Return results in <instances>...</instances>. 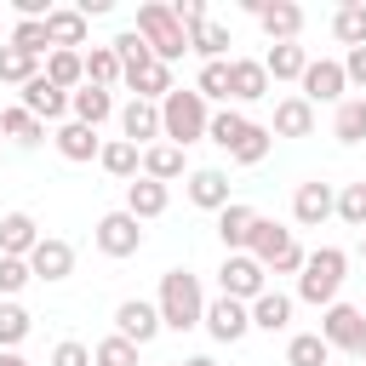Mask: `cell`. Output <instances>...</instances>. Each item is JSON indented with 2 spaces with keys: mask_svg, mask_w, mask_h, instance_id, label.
I'll return each instance as SVG.
<instances>
[{
  "mask_svg": "<svg viewBox=\"0 0 366 366\" xmlns=\"http://www.w3.org/2000/svg\"><path fill=\"white\" fill-rule=\"evenodd\" d=\"M206 120H212V109H206V97L189 86H172L166 97H160V137L166 143H177V149H189V143H200L206 137Z\"/></svg>",
  "mask_w": 366,
  "mask_h": 366,
  "instance_id": "cell-1",
  "label": "cell"
},
{
  "mask_svg": "<svg viewBox=\"0 0 366 366\" xmlns=\"http://www.w3.org/2000/svg\"><path fill=\"white\" fill-rule=\"evenodd\" d=\"M160 326H172V332H194L200 326V315H206V297H200V280L189 274V269H166L160 274Z\"/></svg>",
  "mask_w": 366,
  "mask_h": 366,
  "instance_id": "cell-2",
  "label": "cell"
},
{
  "mask_svg": "<svg viewBox=\"0 0 366 366\" xmlns=\"http://www.w3.org/2000/svg\"><path fill=\"white\" fill-rule=\"evenodd\" d=\"M246 257H257V263H263V274H269V269H274V274H297L309 252L292 240V229H280V223L257 217V223H252V240H246Z\"/></svg>",
  "mask_w": 366,
  "mask_h": 366,
  "instance_id": "cell-3",
  "label": "cell"
},
{
  "mask_svg": "<svg viewBox=\"0 0 366 366\" xmlns=\"http://www.w3.org/2000/svg\"><path fill=\"white\" fill-rule=\"evenodd\" d=\"M343 269H349V252H337V246H320V252H309L303 257V269H297V297L303 303H337V286H343Z\"/></svg>",
  "mask_w": 366,
  "mask_h": 366,
  "instance_id": "cell-4",
  "label": "cell"
},
{
  "mask_svg": "<svg viewBox=\"0 0 366 366\" xmlns=\"http://www.w3.org/2000/svg\"><path fill=\"white\" fill-rule=\"evenodd\" d=\"M137 34H143V46L154 51V63H177L183 51H189V34L177 29V17H172V6H160V0H149V6H137Z\"/></svg>",
  "mask_w": 366,
  "mask_h": 366,
  "instance_id": "cell-5",
  "label": "cell"
},
{
  "mask_svg": "<svg viewBox=\"0 0 366 366\" xmlns=\"http://www.w3.org/2000/svg\"><path fill=\"white\" fill-rule=\"evenodd\" d=\"M320 337L326 349H349V355H366V315L355 303H332L326 320H320Z\"/></svg>",
  "mask_w": 366,
  "mask_h": 366,
  "instance_id": "cell-6",
  "label": "cell"
},
{
  "mask_svg": "<svg viewBox=\"0 0 366 366\" xmlns=\"http://www.w3.org/2000/svg\"><path fill=\"white\" fill-rule=\"evenodd\" d=\"M217 280H223V297H234V303H252V297L269 292V286H263V263L246 257V252H229L223 269H217Z\"/></svg>",
  "mask_w": 366,
  "mask_h": 366,
  "instance_id": "cell-7",
  "label": "cell"
},
{
  "mask_svg": "<svg viewBox=\"0 0 366 366\" xmlns=\"http://www.w3.org/2000/svg\"><path fill=\"white\" fill-rule=\"evenodd\" d=\"M137 246H143V223H137L132 212L97 217V252H103V257H132Z\"/></svg>",
  "mask_w": 366,
  "mask_h": 366,
  "instance_id": "cell-8",
  "label": "cell"
},
{
  "mask_svg": "<svg viewBox=\"0 0 366 366\" xmlns=\"http://www.w3.org/2000/svg\"><path fill=\"white\" fill-rule=\"evenodd\" d=\"M246 11L263 23V34L274 40V46H286V40H297V29H303V11L292 6V0H246Z\"/></svg>",
  "mask_w": 366,
  "mask_h": 366,
  "instance_id": "cell-9",
  "label": "cell"
},
{
  "mask_svg": "<svg viewBox=\"0 0 366 366\" xmlns=\"http://www.w3.org/2000/svg\"><path fill=\"white\" fill-rule=\"evenodd\" d=\"M343 63H332V57H309V69H303V103L315 109V103H343Z\"/></svg>",
  "mask_w": 366,
  "mask_h": 366,
  "instance_id": "cell-10",
  "label": "cell"
},
{
  "mask_svg": "<svg viewBox=\"0 0 366 366\" xmlns=\"http://www.w3.org/2000/svg\"><path fill=\"white\" fill-rule=\"evenodd\" d=\"M200 326H206L217 343H240V337L252 332V315H246V303H234V297H212L206 315H200Z\"/></svg>",
  "mask_w": 366,
  "mask_h": 366,
  "instance_id": "cell-11",
  "label": "cell"
},
{
  "mask_svg": "<svg viewBox=\"0 0 366 366\" xmlns=\"http://www.w3.org/2000/svg\"><path fill=\"white\" fill-rule=\"evenodd\" d=\"M29 274L34 280H69L74 274V246L57 234H40V246L29 252Z\"/></svg>",
  "mask_w": 366,
  "mask_h": 366,
  "instance_id": "cell-12",
  "label": "cell"
},
{
  "mask_svg": "<svg viewBox=\"0 0 366 366\" xmlns=\"http://www.w3.org/2000/svg\"><path fill=\"white\" fill-rule=\"evenodd\" d=\"M154 332H160V309H154V303L126 297V303L114 309V337H126V343H137V349H143Z\"/></svg>",
  "mask_w": 366,
  "mask_h": 366,
  "instance_id": "cell-13",
  "label": "cell"
},
{
  "mask_svg": "<svg viewBox=\"0 0 366 366\" xmlns=\"http://www.w3.org/2000/svg\"><path fill=\"white\" fill-rule=\"evenodd\" d=\"M332 206H337V189L332 183H297V194H292V217L303 223V229H315V223H326L332 217Z\"/></svg>",
  "mask_w": 366,
  "mask_h": 366,
  "instance_id": "cell-14",
  "label": "cell"
},
{
  "mask_svg": "<svg viewBox=\"0 0 366 366\" xmlns=\"http://www.w3.org/2000/svg\"><path fill=\"white\" fill-rule=\"evenodd\" d=\"M229 97L234 103H263L269 97V74L257 57H229Z\"/></svg>",
  "mask_w": 366,
  "mask_h": 366,
  "instance_id": "cell-15",
  "label": "cell"
},
{
  "mask_svg": "<svg viewBox=\"0 0 366 366\" xmlns=\"http://www.w3.org/2000/svg\"><path fill=\"white\" fill-rule=\"evenodd\" d=\"M17 109H29L34 120H63V114H69V92H57L46 74H34V80L23 86V103H17Z\"/></svg>",
  "mask_w": 366,
  "mask_h": 366,
  "instance_id": "cell-16",
  "label": "cell"
},
{
  "mask_svg": "<svg viewBox=\"0 0 366 366\" xmlns=\"http://www.w3.org/2000/svg\"><path fill=\"white\" fill-rule=\"evenodd\" d=\"M120 132H126V143L149 149V143L160 137V103H143V97H132V103L120 109Z\"/></svg>",
  "mask_w": 366,
  "mask_h": 366,
  "instance_id": "cell-17",
  "label": "cell"
},
{
  "mask_svg": "<svg viewBox=\"0 0 366 366\" xmlns=\"http://www.w3.org/2000/svg\"><path fill=\"white\" fill-rule=\"evenodd\" d=\"M34 246H40L34 217H29V212H6V217H0V257H29Z\"/></svg>",
  "mask_w": 366,
  "mask_h": 366,
  "instance_id": "cell-18",
  "label": "cell"
},
{
  "mask_svg": "<svg viewBox=\"0 0 366 366\" xmlns=\"http://www.w3.org/2000/svg\"><path fill=\"white\" fill-rule=\"evenodd\" d=\"M46 40H51V51H74V46H86V17H80L74 6H51V17H46Z\"/></svg>",
  "mask_w": 366,
  "mask_h": 366,
  "instance_id": "cell-19",
  "label": "cell"
},
{
  "mask_svg": "<svg viewBox=\"0 0 366 366\" xmlns=\"http://www.w3.org/2000/svg\"><path fill=\"white\" fill-rule=\"evenodd\" d=\"M109 51H114V63H120V80H126V86H132V80H137V74L154 63V51L143 46V34H137V29L114 34V40H109Z\"/></svg>",
  "mask_w": 366,
  "mask_h": 366,
  "instance_id": "cell-20",
  "label": "cell"
},
{
  "mask_svg": "<svg viewBox=\"0 0 366 366\" xmlns=\"http://www.w3.org/2000/svg\"><path fill=\"white\" fill-rule=\"evenodd\" d=\"M189 200H194L200 212H223V206H229V177H223L217 166L189 172Z\"/></svg>",
  "mask_w": 366,
  "mask_h": 366,
  "instance_id": "cell-21",
  "label": "cell"
},
{
  "mask_svg": "<svg viewBox=\"0 0 366 366\" xmlns=\"http://www.w3.org/2000/svg\"><path fill=\"white\" fill-rule=\"evenodd\" d=\"M166 200H172V194H166V183H154V177H132V183H126V212H132L137 223H143V217H160Z\"/></svg>",
  "mask_w": 366,
  "mask_h": 366,
  "instance_id": "cell-22",
  "label": "cell"
},
{
  "mask_svg": "<svg viewBox=\"0 0 366 366\" xmlns=\"http://www.w3.org/2000/svg\"><path fill=\"white\" fill-rule=\"evenodd\" d=\"M252 223H257V212H252V206H240V200H229V206L217 212V240H223L229 252H246Z\"/></svg>",
  "mask_w": 366,
  "mask_h": 366,
  "instance_id": "cell-23",
  "label": "cell"
},
{
  "mask_svg": "<svg viewBox=\"0 0 366 366\" xmlns=\"http://www.w3.org/2000/svg\"><path fill=\"white\" fill-rule=\"evenodd\" d=\"M246 315H252L257 332H286V326H292V297H286V292H263V297L246 303Z\"/></svg>",
  "mask_w": 366,
  "mask_h": 366,
  "instance_id": "cell-24",
  "label": "cell"
},
{
  "mask_svg": "<svg viewBox=\"0 0 366 366\" xmlns=\"http://www.w3.org/2000/svg\"><path fill=\"white\" fill-rule=\"evenodd\" d=\"M257 63H263V74H269V80H303L309 51H303L297 40H286V46H269V57H257Z\"/></svg>",
  "mask_w": 366,
  "mask_h": 366,
  "instance_id": "cell-25",
  "label": "cell"
},
{
  "mask_svg": "<svg viewBox=\"0 0 366 366\" xmlns=\"http://www.w3.org/2000/svg\"><path fill=\"white\" fill-rule=\"evenodd\" d=\"M69 109H74V120H80V126H92V132H97V126L114 114V97H109L103 86H80V92H69Z\"/></svg>",
  "mask_w": 366,
  "mask_h": 366,
  "instance_id": "cell-26",
  "label": "cell"
},
{
  "mask_svg": "<svg viewBox=\"0 0 366 366\" xmlns=\"http://www.w3.org/2000/svg\"><path fill=\"white\" fill-rule=\"evenodd\" d=\"M269 132H274V137H309V132H315V109H309L303 97H280Z\"/></svg>",
  "mask_w": 366,
  "mask_h": 366,
  "instance_id": "cell-27",
  "label": "cell"
},
{
  "mask_svg": "<svg viewBox=\"0 0 366 366\" xmlns=\"http://www.w3.org/2000/svg\"><path fill=\"white\" fill-rule=\"evenodd\" d=\"M57 92H80L86 86V63H80V51H46V69H40Z\"/></svg>",
  "mask_w": 366,
  "mask_h": 366,
  "instance_id": "cell-28",
  "label": "cell"
},
{
  "mask_svg": "<svg viewBox=\"0 0 366 366\" xmlns=\"http://www.w3.org/2000/svg\"><path fill=\"white\" fill-rule=\"evenodd\" d=\"M229 46H234V40H229V29H223V23H212V17H206L200 29H189V51H200L206 63H229Z\"/></svg>",
  "mask_w": 366,
  "mask_h": 366,
  "instance_id": "cell-29",
  "label": "cell"
},
{
  "mask_svg": "<svg viewBox=\"0 0 366 366\" xmlns=\"http://www.w3.org/2000/svg\"><path fill=\"white\" fill-rule=\"evenodd\" d=\"M97 149H103V143H97L92 126H80V120H63V126H57V154H63V160H92Z\"/></svg>",
  "mask_w": 366,
  "mask_h": 366,
  "instance_id": "cell-30",
  "label": "cell"
},
{
  "mask_svg": "<svg viewBox=\"0 0 366 366\" xmlns=\"http://www.w3.org/2000/svg\"><path fill=\"white\" fill-rule=\"evenodd\" d=\"M97 160H103V172H109V177H126V183H132V177H137V166H143V149H137V143H126V137H114V143H103V149H97Z\"/></svg>",
  "mask_w": 366,
  "mask_h": 366,
  "instance_id": "cell-31",
  "label": "cell"
},
{
  "mask_svg": "<svg viewBox=\"0 0 366 366\" xmlns=\"http://www.w3.org/2000/svg\"><path fill=\"white\" fill-rule=\"evenodd\" d=\"M143 177H154V183L183 177V149H177V143H149V149H143Z\"/></svg>",
  "mask_w": 366,
  "mask_h": 366,
  "instance_id": "cell-32",
  "label": "cell"
},
{
  "mask_svg": "<svg viewBox=\"0 0 366 366\" xmlns=\"http://www.w3.org/2000/svg\"><path fill=\"white\" fill-rule=\"evenodd\" d=\"M332 137H337V143H360V137H366V97H343V103H337Z\"/></svg>",
  "mask_w": 366,
  "mask_h": 366,
  "instance_id": "cell-33",
  "label": "cell"
},
{
  "mask_svg": "<svg viewBox=\"0 0 366 366\" xmlns=\"http://www.w3.org/2000/svg\"><path fill=\"white\" fill-rule=\"evenodd\" d=\"M326 360H332V349H326L320 332H297L286 343V366H326Z\"/></svg>",
  "mask_w": 366,
  "mask_h": 366,
  "instance_id": "cell-34",
  "label": "cell"
},
{
  "mask_svg": "<svg viewBox=\"0 0 366 366\" xmlns=\"http://www.w3.org/2000/svg\"><path fill=\"white\" fill-rule=\"evenodd\" d=\"M332 34L355 51V46H366V6L360 0H349V6H337V17H332Z\"/></svg>",
  "mask_w": 366,
  "mask_h": 366,
  "instance_id": "cell-35",
  "label": "cell"
},
{
  "mask_svg": "<svg viewBox=\"0 0 366 366\" xmlns=\"http://www.w3.org/2000/svg\"><path fill=\"white\" fill-rule=\"evenodd\" d=\"M80 63H86V86H114L120 80V63H114V51L109 46H92V51H80Z\"/></svg>",
  "mask_w": 366,
  "mask_h": 366,
  "instance_id": "cell-36",
  "label": "cell"
},
{
  "mask_svg": "<svg viewBox=\"0 0 366 366\" xmlns=\"http://www.w3.org/2000/svg\"><path fill=\"white\" fill-rule=\"evenodd\" d=\"M269 143H274V132H269V126H257V120H246V132H240V143H234L229 154H234L240 166H257V160L269 154Z\"/></svg>",
  "mask_w": 366,
  "mask_h": 366,
  "instance_id": "cell-37",
  "label": "cell"
},
{
  "mask_svg": "<svg viewBox=\"0 0 366 366\" xmlns=\"http://www.w3.org/2000/svg\"><path fill=\"white\" fill-rule=\"evenodd\" d=\"M0 137H11V143H23V149H29V143H40V137H46V126H40L29 109H6V114H0Z\"/></svg>",
  "mask_w": 366,
  "mask_h": 366,
  "instance_id": "cell-38",
  "label": "cell"
},
{
  "mask_svg": "<svg viewBox=\"0 0 366 366\" xmlns=\"http://www.w3.org/2000/svg\"><path fill=\"white\" fill-rule=\"evenodd\" d=\"M240 132H246V114H240V109H217V114L206 120V137H212L217 149H234Z\"/></svg>",
  "mask_w": 366,
  "mask_h": 366,
  "instance_id": "cell-39",
  "label": "cell"
},
{
  "mask_svg": "<svg viewBox=\"0 0 366 366\" xmlns=\"http://www.w3.org/2000/svg\"><path fill=\"white\" fill-rule=\"evenodd\" d=\"M34 74H40V57H29V51H17V46H0V80L29 86Z\"/></svg>",
  "mask_w": 366,
  "mask_h": 366,
  "instance_id": "cell-40",
  "label": "cell"
},
{
  "mask_svg": "<svg viewBox=\"0 0 366 366\" xmlns=\"http://www.w3.org/2000/svg\"><path fill=\"white\" fill-rule=\"evenodd\" d=\"M349 229H366V183H343L337 189V206H332Z\"/></svg>",
  "mask_w": 366,
  "mask_h": 366,
  "instance_id": "cell-41",
  "label": "cell"
},
{
  "mask_svg": "<svg viewBox=\"0 0 366 366\" xmlns=\"http://www.w3.org/2000/svg\"><path fill=\"white\" fill-rule=\"evenodd\" d=\"M29 326H34V320H29L23 303H0V349H17V343L29 337Z\"/></svg>",
  "mask_w": 366,
  "mask_h": 366,
  "instance_id": "cell-42",
  "label": "cell"
},
{
  "mask_svg": "<svg viewBox=\"0 0 366 366\" xmlns=\"http://www.w3.org/2000/svg\"><path fill=\"white\" fill-rule=\"evenodd\" d=\"M132 92H137L143 103H160V97L172 92V69H166V63H149V69L132 80Z\"/></svg>",
  "mask_w": 366,
  "mask_h": 366,
  "instance_id": "cell-43",
  "label": "cell"
},
{
  "mask_svg": "<svg viewBox=\"0 0 366 366\" xmlns=\"http://www.w3.org/2000/svg\"><path fill=\"white\" fill-rule=\"evenodd\" d=\"M11 46H17V51H29V57H40V51H51V40H46V17H40V23H29V17H17V29H11Z\"/></svg>",
  "mask_w": 366,
  "mask_h": 366,
  "instance_id": "cell-44",
  "label": "cell"
},
{
  "mask_svg": "<svg viewBox=\"0 0 366 366\" xmlns=\"http://www.w3.org/2000/svg\"><path fill=\"white\" fill-rule=\"evenodd\" d=\"M194 92H200L206 103H229V63H206L200 80H194Z\"/></svg>",
  "mask_w": 366,
  "mask_h": 366,
  "instance_id": "cell-45",
  "label": "cell"
},
{
  "mask_svg": "<svg viewBox=\"0 0 366 366\" xmlns=\"http://www.w3.org/2000/svg\"><path fill=\"white\" fill-rule=\"evenodd\" d=\"M92 360H97V366H137V343H126V337H103V343L92 349Z\"/></svg>",
  "mask_w": 366,
  "mask_h": 366,
  "instance_id": "cell-46",
  "label": "cell"
},
{
  "mask_svg": "<svg viewBox=\"0 0 366 366\" xmlns=\"http://www.w3.org/2000/svg\"><path fill=\"white\" fill-rule=\"evenodd\" d=\"M34 274H29V257H0V297H11V292H23Z\"/></svg>",
  "mask_w": 366,
  "mask_h": 366,
  "instance_id": "cell-47",
  "label": "cell"
},
{
  "mask_svg": "<svg viewBox=\"0 0 366 366\" xmlns=\"http://www.w3.org/2000/svg\"><path fill=\"white\" fill-rule=\"evenodd\" d=\"M172 17H177V29L189 34V29H200V23H206V0H177V6H172Z\"/></svg>",
  "mask_w": 366,
  "mask_h": 366,
  "instance_id": "cell-48",
  "label": "cell"
},
{
  "mask_svg": "<svg viewBox=\"0 0 366 366\" xmlns=\"http://www.w3.org/2000/svg\"><path fill=\"white\" fill-rule=\"evenodd\" d=\"M51 366H92V349L69 337V343H57V349H51Z\"/></svg>",
  "mask_w": 366,
  "mask_h": 366,
  "instance_id": "cell-49",
  "label": "cell"
},
{
  "mask_svg": "<svg viewBox=\"0 0 366 366\" xmlns=\"http://www.w3.org/2000/svg\"><path fill=\"white\" fill-rule=\"evenodd\" d=\"M343 80H355V86H366V46H355V51L343 57Z\"/></svg>",
  "mask_w": 366,
  "mask_h": 366,
  "instance_id": "cell-50",
  "label": "cell"
},
{
  "mask_svg": "<svg viewBox=\"0 0 366 366\" xmlns=\"http://www.w3.org/2000/svg\"><path fill=\"white\" fill-rule=\"evenodd\" d=\"M0 366H29L23 355H11V349H0Z\"/></svg>",
  "mask_w": 366,
  "mask_h": 366,
  "instance_id": "cell-51",
  "label": "cell"
},
{
  "mask_svg": "<svg viewBox=\"0 0 366 366\" xmlns=\"http://www.w3.org/2000/svg\"><path fill=\"white\" fill-rule=\"evenodd\" d=\"M183 366H217V360H212V355H189Z\"/></svg>",
  "mask_w": 366,
  "mask_h": 366,
  "instance_id": "cell-52",
  "label": "cell"
},
{
  "mask_svg": "<svg viewBox=\"0 0 366 366\" xmlns=\"http://www.w3.org/2000/svg\"><path fill=\"white\" fill-rule=\"evenodd\" d=\"M360 257H366V229H360Z\"/></svg>",
  "mask_w": 366,
  "mask_h": 366,
  "instance_id": "cell-53",
  "label": "cell"
}]
</instances>
